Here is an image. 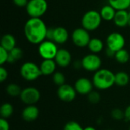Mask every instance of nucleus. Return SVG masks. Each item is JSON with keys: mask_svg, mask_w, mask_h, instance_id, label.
Returning <instances> with one entry per match:
<instances>
[{"mask_svg": "<svg viewBox=\"0 0 130 130\" xmlns=\"http://www.w3.org/2000/svg\"><path fill=\"white\" fill-rule=\"evenodd\" d=\"M63 130H84L82 126L75 121H69L66 123Z\"/></svg>", "mask_w": 130, "mask_h": 130, "instance_id": "obj_28", "label": "nucleus"}, {"mask_svg": "<svg viewBox=\"0 0 130 130\" xmlns=\"http://www.w3.org/2000/svg\"><path fill=\"white\" fill-rule=\"evenodd\" d=\"M116 12H117V10L113 7H112L110 5H107L103 6L100 11V14H101L102 19L107 21H113Z\"/></svg>", "mask_w": 130, "mask_h": 130, "instance_id": "obj_19", "label": "nucleus"}, {"mask_svg": "<svg viewBox=\"0 0 130 130\" xmlns=\"http://www.w3.org/2000/svg\"><path fill=\"white\" fill-rule=\"evenodd\" d=\"M88 47L89 50L91 52V53L97 54L103 50L104 43L99 38H91L88 43Z\"/></svg>", "mask_w": 130, "mask_h": 130, "instance_id": "obj_20", "label": "nucleus"}, {"mask_svg": "<svg viewBox=\"0 0 130 130\" xmlns=\"http://www.w3.org/2000/svg\"><path fill=\"white\" fill-rule=\"evenodd\" d=\"M69 32L63 27H54V34H53V40L56 44H64L67 42L69 39Z\"/></svg>", "mask_w": 130, "mask_h": 130, "instance_id": "obj_14", "label": "nucleus"}, {"mask_svg": "<svg viewBox=\"0 0 130 130\" xmlns=\"http://www.w3.org/2000/svg\"><path fill=\"white\" fill-rule=\"evenodd\" d=\"M114 58L117 62L120 64H126L130 61L129 53L126 49H122L116 52Z\"/></svg>", "mask_w": 130, "mask_h": 130, "instance_id": "obj_24", "label": "nucleus"}, {"mask_svg": "<svg viewBox=\"0 0 130 130\" xmlns=\"http://www.w3.org/2000/svg\"><path fill=\"white\" fill-rule=\"evenodd\" d=\"M20 74L24 80L28 82L35 81L42 75L40 66L33 62H24L21 66Z\"/></svg>", "mask_w": 130, "mask_h": 130, "instance_id": "obj_5", "label": "nucleus"}, {"mask_svg": "<svg viewBox=\"0 0 130 130\" xmlns=\"http://www.w3.org/2000/svg\"><path fill=\"white\" fill-rule=\"evenodd\" d=\"M14 113V107L9 103H4L0 107V115L2 118H9Z\"/></svg>", "mask_w": 130, "mask_h": 130, "instance_id": "obj_25", "label": "nucleus"}, {"mask_svg": "<svg viewBox=\"0 0 130 130\" xmlns=\"http://www.w3.org/2000/svg\"><path fill=\"white\" fill-rule=\"evenodd\" d=\"M91 39L89 31L83 27L76 28L72 34V40L73 43L80 48L88 46Z\"/></svg>", "mask_w": 130, "mask_h": 130, "instance_id": "obj_7", "label": "nucleus"}, {"mask_svg": "<svg viewBox=\"0 0 130 130\" xmlns=\"http://www.w3.org/2000/svg\"><path fill=\"white\" fill-rule=\"evenodd\" d=\"M107 47L117 52L122 49H124L126 45V40L123 35L118 32H113L110 34L106 40Z\"/></svg>", "mask_w": 130, "mask_h": 130, "instance_id": "obj_9", "label": "nucleus"}, {"mask_svg": "<svg viewBox=\"0 0 130 130\" xmlns=\"http://www.w3.org/2000/svg\"><path fill=\"white\" fill-rule=\"evenodd\" d=\"M21 87L14 83H11L9 84L7 88H6V92L7 94L11 96V97H18L20 96L21 94Z\"/></svg>", "mask_w": 130, "mask_h": 130, "instance_id": "obj_26", "label": "nucleus"}, {"mask_svg": "<svg viewBox=\"0 0 130 130\" xmlns=\"http://www.w3.org/2000/svg\"><path fill=\"white\" fill-rule=\"evenodd\" d=\"M106 54H107V56L108 57L112 58V57H114V56H115L116 52H114L113 50H110V49H109V48H107V50H106Z\"/></svg>", "mask_w": 130, "mask_h": 130, "instance_id": "obj_36", "label": "nucleus"}, {"mask_svg": "<svg viewBox=\"0 0 130 130\" xmlns=\"http://www.w3.org/2000/svg\"><path fill=\"white\" fill-rule=\"evenodd\" d=\"M77 92L74 87L70 85L64 84L59 86L57 90V96L62 101L72 102L76 98Z\"/></svg>", "mask_w": 130, "mask_h": 130, "instance_id": "obj_11", "label": "nucleus"}, {"mask_svg": "<svg viewBox=\"0 0 130 130\" xmlns=\"http://www.w3.org/2000/svg\"><path fill=\"white\" fill-rule=\"evenodd\" d=\"M53 81L56 85L61 86L66 84V77L63 73L60 72H56L53 75Z\"/></svg>", "mask_w": 130, "mask_h": 130, "instance_id": "obj_27", "label": "nucleus"}, {"mask_svg": "<svg viewBox=\"0 0 130 130\" xmlns=\"http://www.w3.org/2000/svg\"><path fill=\"white\" fill-rule=\"evenodd\" d=\"M107 130H112V129H107Z\"/></svg>", "mask_w": 130, "mask_h": 130, "instance_id": "obj_40", "label": "nucleus"}, {"mask_svg": "<svg viewBox=\"0 0 130 130\" xmlns=\"http://www.w3.org/2000/svg\"><path fill=\"white\" fill-rule=\"evenodd\" d=\"M129 26L130 27V11H129Z\"/></svg>", "mask_w": 130, "mask_h": 130, "instance_id": "obj_39", "label": "nucleus"}, {"mask_svg": "<svg viewBox=\"0 0 130 130\" xmlns=\"http://www.w3.org/2000/svg\"><path fill=\"white\" fill-rule=\"evenodd\" d=\"M102 20L100 12L96 10H90L82 16V25L88 31H94L100 27Z\"/></svg>", "mask_w": 130, "mask_h": 130, "instance_id": "obj_3", "label": "nucleus"}, {"mask_svg": "<svg viewBox=\"0 0 130 130\" xmlns=\"http://www.w3.org/2000/svg\"><path fill=\"white\" fill-rule=\"evenodd\" d=\"M53 34H54V27L48 28L47 33H46V40L53 41Z\"/></svg>", "mask_w": 130, "mask_h": 130, "instance_id": "obj_35", "label": "nucleus"}, {"mask_svg": "<svg viewBox=\"0 0 130 130\" xmlns=\"http://www.w3.org/2000/svg\"><path fill=\"white\" fill-rule=\"evenodd\" d=\"M82 62V66L84 69L88 72H97L101 69V59L99 56L94 53H90L85 56Z\"/></svg>", "mask_w": 130, "mask_h": 130, "instance_id": "obj_8", "label": "nucleus"}, {"mask_svg": "<svg viewBox=\"0 0 130 130\" xmlns=\"http://www.w3.org/2000/svg\"><path fill=\"white\" fill-rule=\"evenodd\" d=\"M28 0H13L14 4L19 7V8H23V7H26L27 3H28Z\"/></svg>", "mask_w": 130, "mask_h": 130, "instance_id": "obj_34", "label": "nucleus"}, {"mask_svg": "<svg viewBox=\"0 0 130 130\" xmlns=\"http://www.w3.org/2000/svg\"><path fill=\"white\" fill-rule=\"evenodd\" d=\"M124 113H125V118H126L127 120L130 121V105L129 106H128V107L126 108Z\"/></svg>", "mask_w": 130, "mask_h": 130, "instance_id": "obj_37", "label": "nucleus"}, {"mask_svg": "<svg viewBox=\"0 0 130 130\" xmlns=\"http://www.w3.org/2000/svg\"><path fill=\"white\" fill-rule=\"evenodd\" d=\"M56 63L54 59H43L40 65V69L43 75H50L55 73Z\"/></svg>", "mask_w": 130, "mask_h": 130, "instance_id": "obj_17", "label": "nucleus"}, {"mask_svg": "<svg viewBox=\"0 0 130 130\" xmlns=\"http://www.w3.org/2000/svg\"><path fill=\"white\" fill-rule=\"evenodd\" d=\"M47 27L39 18H30L24 24V33L27 41L32 44H40L46 40Z\"/></svg>", "mask_w": 130, "mask_h": 130, "instance_id": "obj_1", "label": "nucleus"}, {"mask_svg": "<svg viewBox=\"0 0 130 130\" xmlns=\"http://www.w3.org/2000/svg\"><path fill=\"white\" fill-rule=\"evenodd\" d=\"M25 8L30 18H41L48 9V3L46 0H29Z\"/></svg>", "mask_w": 130, "mask_h": 130, "instance_id": "obj_4", "label": "nucleus"}, {"mask_svg": "<svg viewBox=\"0 0 130 130\" xmlns=\"http://www.w3.org/2000/svg\"><path fill=\"white\" fill-rule=\"evenodd\" d=\"M10 126L6 119L1 118L0 119V130H9Z\"/></svg>", "mask_w": 130, "mask_h": 130, "instance_id": "obj_33", "label": "nucleus"}, {"mask_svg": "<svg viewBox=\"0 0 130 130\" xmlns=\"http://www.w3.org/2000/svg\"><path fill=\"white\" fill-rule=\"evenodd\" d=\"M92 82L98 90H107L115 85V74L110 69H100L95 72Z\"/></svg>", "mask_w": 130, "mask_h": 130, "instance_id": "obj_2", "label": "nucleus"}, {"mask_svg": "<svg viewBox=\"0 0 130 130\" xmlns=\"http://www.w3.org/2000/svg\"><path fill=\"white\" fill-rule=\"evenodd\" d=\"M129 75L125 72H119L115 74V84L120 87L127 85L129 82Z\"/></svg>", "mask_w": 130, "mask_h": 130, "instance_id": "obj_21", "label": "nucleus"}, {"mask_svg": "<svg viewBox=\"0 0 130 130\" xmlns=\"http://www.w3.org/2000/svg\"><path fill=\"white\" fill-rule=\"evenodd\" d=\"M112 117L116 120H121L125 118V113L120 109H114L111 112Z\"/></svg>", "mask_w": 130, "mask_h": 130, "instance_id": "obj_29", "label": "nucleus"}, {"mask_svg": "<svg viewBox=\"0 0 130 130\" xmlns=\"http://www.w3.org/2000/svg\"><path fill=\"white\" fill-rule=\"evenodd\" d=\"M8 71L6 70L5 68H4L2 66H0V82H5L8 78Z\"/></svg>", "mask_w": 130, "mask_h": 130, "instance_id": "obj_32", "label": "nucleus"}, {"mask_svg": "<svg viewBox=\"0 0 130 130\" xmlns=\"http://www.w3.org/2000/svg\"><path fill=\"white\" fill-rule=\"evenodd\" d=\"M129 130H130V127H129Z\"/></svg>", "mask_w": 130, "mask_h": 130, "instance_id": "obj_41", "label": "nucleus"}, {"mask_svg": "<svg viewBox=\"0 0 130 130\" xmlns=\"http://www.w3.org/2000/svg\"><path fill=\"white\" fill-rule=\"evenodd\" d=\"M8 51L0 46V65L3 66L5 62H8Z\"/></svg>", "mask_w": 130, "mask_h": 130, "instance_id": "obj_31", "label": "nucleus"}, {"mask_svg": "<svg viewBox=\"0 0 130 130\" xmlns=\"http://www.w3.org/2000/svg\"><path fill=\"white\" fill-rule=\"evenodd\" d=\"M88 99L91 104H98L101 100V95L97 91H91L88 95Z\"/></svg>", "mask_w": 130, "mask_h": 130, "instance_id": "obj_30", "label": "nucleus"}, {"mask_svg": "<svg viewBox=\"0 0 130 130\" xmlns=\"http://www.w3.org/2000/svg\"><path fill=\"white\" fill-rule=\"evenodd\" d=\"M54 60L57 66L65 68L70 65L72 62V55L70 52L66 49H59Z\"/></svg>", "mask_w": 130, "mask_h": 130, "instance_id": "obj_13", "label": "nucleus"}, {"mask_svg": "<svg viewBox=\"0 0 130 130\" xmlns=\"http://www.w3.org/2000/svg\"><path fill=\"white\" fill-rule=\"evenodd\" d=\"M8 53L9 54H8V62L10 64H13L16 62L17 61L20 60L23 56V51L19 47H15L11 51H9Z\"/></svg>", "mask_w": 130, "mask_h": 130, "instance_id": "obj_23", "label": "nucleus"}, {"mask_svg": "<svg viewBox=\"0 0 130 130\" xmlns=\"http://www.w3.org/2000/svg\"><path fill=\"white\" fill-rule=\"evenodd\" d=\"M20 98L27 105H34L40 99V93L34 87H27L22 90Z\"/></svg>", "mask_w": 130, "mask_h": 130, "instance_id": "obj_10", "label": "nucleus"}, {"mask_svg": "<svg viewBox=\"0 0 130 130\" xmlns=\"http://www.w3.org/2000/svg\"><path fill=\"white\" fill-rule=\"evenodd\" d=\"M84 130H97L94 127H93V126H87V127H85Z\"/></svg>", "mask_w": 130, "mask_h": 130, "instance_id": "obj_38", "label": "nucleus"}, {"mask_svg": "<svg viewBox=\"0 0 130 130\" xmlns=\"http://www.w3.org/2000/svg\"><path fill=\"white\" fill-rule=\"evenodd\" d=\"M108 2L117 11L130 8V0H108Z\"/></svg>", "mask_w": 130, "mask_h": 130, "instance_id": "obj_22", "label": "nucleus"}, {"mask_svg": "<svg viewBox=\"0 0 130 130\" xmlns=\"http://www.w3.org/2000/svg\"><path fill=\"white\" fill-rule=\"evenodd\" d=\"M59 49L55 42L46 40L39 44L38 53L43 59H54Z\"/></svg>", "mask_w": 130, "mask_h": 130, "instance_id": "obj_6", "label": "nucleus"}, {"mask_svg": "<svg viewBox=\"0 0 130 130\" xmlns=\"http://www.w3.org/2000/svg\"><path fill=\"white\" fill-rule=\"evenodd\" d=\"M113 21L118 27H126L129 25V11H127V10L117 11Z\"/></svg>", "mask_w": 130, "mask_h": 130, "instance_id": "obj_16", "label": "nucleus"}, {"mask_svg": "<svg viewBox=\"0 0 130 130\" xmlns=\"http://www.w3.org/2000/svg\"><path fill=\"white\" fill-rule=\"evenodd\" d=\"M94 84L90 79L87 78H78L74 85L76 92L81 95H88L93 90Z\"/></svg>", "mask_w": 130, "mask_h": 130, "instance_id": "obj_12", "label": "nucleus"}, {"mask_svg": "<svg viewBox=\"0 0 130 130\" xmlns=\"http://www.w3.org/2000/svg\"><path fill=\"white\" fill-rule=\"evenodd\" d=\"M0 43H1V46L8 52L16 47L15 37L11 34H4L1 38Z\"/></svg>", "mask_w": 130, "mask_h": 130, "instance_id": "obj_18", "label": "nucleus"}, {"mask_svg": "<svg viewBox=\"0 0 130 130\" xmlns=\"http://www.w3.org/2000/svg\"><path fill=\"white\" fill-rule=\"evenodd\" d=\"M39 116V109L34 105L27 106L21 113L23 120L27 122H32L37 119Z\"/></svg>", "mask_w": 130, "mask_h": 130, "instance_id": "obj_15", "label": "nucleus"}]
</instances>
